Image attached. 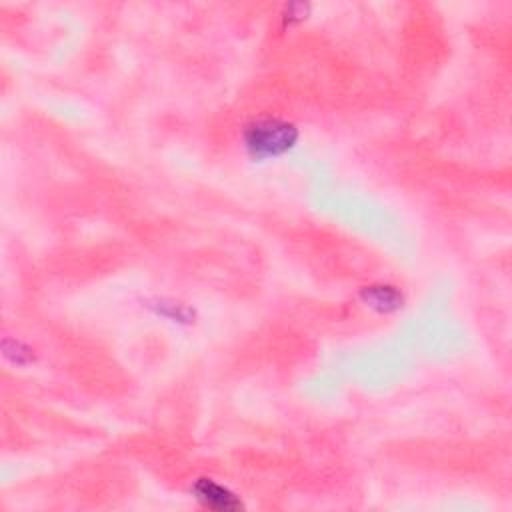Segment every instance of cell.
<instances>
[{
  "instance_id": "cell-1",
  "label": "cell",
  "mask_w": 512,
  "mask_h": 512,
  "mask_svg": "<svg viewBox=\"0 0 512 512\" xmlns=\"http://www.w3.org/2000/svg\"><path fill=\"white\" fill-rule=\"evenodd\" d=\"M294 128L288 124L278 122H260L248 132V148L254 150V154L260 156H274L278 152H284L292 142Z\"/></svg>"
}]
</instances>
